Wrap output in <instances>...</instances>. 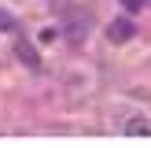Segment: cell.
Masks as SVG:
<instances>
[{"instance_id": "6da1fadb", "label": "cell", "mask_w": 151, "mask_h": 148, "mask_svg": "<svg viewBox=\"0 0 151 148\" xmlns=\"http://www.w3.org/2000/svg\"><path fill=\"white\" fill-rule=\"evenodd\" d=\"M107 37H111L114 44H125V41L133 37V22H129V19H114V22L107 26Z\"/></svg>"}, {"instance_id": "7a4b0ae2", "label": "cell", "mask_w": 151, "mask_h": 148, "mask_svg": "<svg viewBox=\"0 0 151 148\" xmlns=\"http://www.w3.org/2000/svg\"><path fill=\"white\" fill-rule=\"evenodd\" d=\"M125 133H129V137H147V133H151V122H144V118H133V122L125 126Z\"/></svg>"}, {"instance_id": "3957f363", "label": "cell", "mask_w": 151, "mask_h": 148, "mask_svg": "<svg viewBox=\"0 0 151 148\" xmlns=\"http://www.w3.org/2000/svg\"><path fill=\"white\" fill-rule=\"evenodd\" d=\"M15 30H19V22H15V15L0 11V33H15Z\"/></svg>"}, {"instance_id": "277c9868", "label": "cell", "mask_w": 151, "mask_h": 148, "mask_svg": "<svg viewBox=\"0 0 151 148\" xmlns=\"http://www.w3.org/2000/svg\"><path fill=\"white\" fill-rule=\"evenodd\" d=\"M19 52H22V59H26V63H29V67H37V56H33V48H29V44H26V41H22V44H19Z\"/></svg>"}, {"instance_id": "5b68a950", "label": "cell", "mask_w": 151, "mask_h": 148, "mask_svg": "<svg viewBox=\"0 0 151 148\" xmlns=\"http://www.w3.org/2000/svg\"><path fill=\"white\" fill-rule=\"evenodd\" d=\"M129 11H140V7H151V0H122Z\"/></svg>"}]
</instances>
